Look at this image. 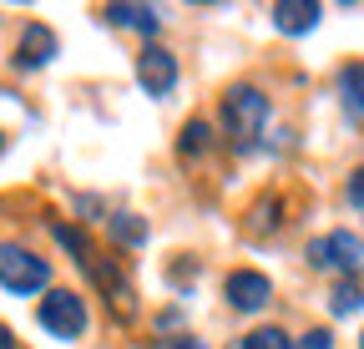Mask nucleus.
<instances>
[{
    "instance_id": "f257e3e1",
    "label": "nucleus",
    "mask_w": 364,
    "mask_h": 349,
    "mask_svg": "<svg viewBox=\"0 0 364 349\" xmlns=\"http://www.w3.org/2000/svg\"><path fill=\"white\" fill-rule=\"evenodd\" d=\"M263 122H268V97L258 92V86L238 81V86L223 92V132L238 147H253V137L263 132Z\"/></svg>"
},
{
    "instance_id": "f03ea898",
    "label": "nucleus",
    "mask_w": 364,
    "mask_h": 349,
    "mask_svg": "<svg viewBox=\"0 0 364 349\" xmlns=\"http://www.w3.org/2000/svg\"><path fill=\"white\" fill-rule=\"evenodd\" d=\"M46 284H51V264H46V258H36V253L21 248V243H0V289L31 299V294H41Z\"/></svg>"
},
{
    "instance_id": "7ed1b4c3",
    "label": "nucleus",
    "mask_w": 364,
    "mask_h": 349,
    "mask_svg": "<svg viewBox=\"0 0 364 349\" xmlns=\"http://www.w3.org/2000/svg\"><path fill=\"white\" fill-rule=\"evenodd\" d=\"M41 329L56 339H81L86 334V304L71 289H46L41 299Z\"/></svg>"
},
{
    "instance_id": "20e7f679",
    "label": "nucleus",
    "mask_w": 364,
    "mask_h": 349,
    "mask_svg": "<svg viewBox=\"0 0 364 349\" xmlns=\"http://www.w3.org/2000/svg\"><path fill=\"white\" fill-rule=\"evenodd\" d=\"M309 264L314 269H344V274H364V238L359 233H329L309 243Z\"/></svg>"
},
{
    "instance_id": "39448f33",
    "label": "nucleus",
    "mask_w": 364,
    "mask_h": 349,
    "mask_svg": "<svg viewBox=\"0 0 364 349\" xmlns=\"http://www.w3.org/2000/svg\"><path fill=\"white\" fill-rule=\"evenodd\" d=\"M81 269H86L91 279H97V289H102V294L112 299V314H117L122 324H132V319H136V304H132L136 294H132V284H127V274H122L117 264H102V258H97V253H91V258H86V264H81Z\"/></svg>"
},
{
    "instance_id": "423d86ee",
    "label": "nucleus",
    "mask_w": 364,
    "mask_h": 349,
    "mask_svg": "<svg viewBox=\"0 0 364 349\" xmlns=\"http://www.w3.org/2000/svg\"><path fill=\"white\" fill-rule=\"evenodd\" d=\"M223 299L233 304L238 314H253V309H263V304L273 299V284L263 274H253V269H233L223 279Z\"/></svg>"
},
{
    "instance_id": "0eeeda50",
    "label": "nucleus",
    "mask_w": 364,
    "mask_h": 349,
    "mask_svg": "<svg viewBox=\"0 0 364 349\" xmlns=\"http://www.w3.org/2000/svg\"><path fill=\"white\" fill-rule=\"evenodd\" d=\"M136 81L147 86V97H167L177 86V56L167 46H147L142 56H136Z\"/></svg>"
},
{
    "instance_id": "6e6552de",
    "label": "nucleus",
    "mask_w": 364,
    "mask_h": 349,
    "mask_svg": "<svg viewBox=\"0 0 364 349\" xmlns=\"http://www.w3.org/2000/svg\"><path fill=\"white\" fill-rule=\"evenodd\" d=\"M56 56V31L46 26V21H31L26 31H21V46H16V66L21 71H36V66H46Z\"/></svg>"
},
{
    "instance_id": "1a4fd4ad",
    "label": "nucleus",
    "mask_w": 364,
    "mask_h": 349,
    "mask_svg": "<svg viewBox=\"0 0 364 349\" xmlns=\"http://www.w3.org/2000/svg\"><path fill=\"white\" fill-rule=\"evenodd\" d=\"M273 26H279L284 36H304V31H314L318 26V6L314 0H273Z\"/></svg>"
},
{
    "instance_id": "9d476101",
    "label": "nucleus",
    "mask_w": 364,
    "mask_h": 349,
    "mask_svg": "<svg viewBox=\"0 0 364 349\" xmlns=\"http://www.w3.org/2000/svg\"><path fill=\"white\" fill-rule=\"evenodd\" d=\"M102 16H107L112 26H136L142 36H152V31H157V11H152V6H107Z\"/></svg>"
},
{
    "instance_id": "9b49d317",
    "label": "nucleus",
    "mask_w": 364,
    "mask_h": 349,
    "mask_svg": "<svg viewBox=\"0 0 364 349\" xmlns=\"http://www.w3.org/2000/svg\"><path fill=\"white\" fill-rule=\"evenodd\" d=\"M339 92H344V112L364 117V61H354V66L339 71Z\"/></svg>"
},
{
    "instance_id": "f8f14e48",
    "label": "nucleus",
    "mask_w": 364,
    "mask_h": 349,
    "mask_svg": "<svg viewBox=\"0 0 364 349\" xmlns=\"http://www.w3.org/2000/svg\"><path fill=\"white\" fill-rule=\"evenodd\" d=\"M329 309L344 319V314H359L364 309V284L359 279H344V284H334V294H329Z\"/></svg>"
},
{
    "instance_id": "ddd939ff",
    "label": "nucleus",
    "mask_w": 364,
    "mask_h": 349,
    "mask_svg": "<svg viewBox=\"0 0 364 349\" xmlns=\"http://www.w3.org/2000/svg\"><path fill=\"white\" fill-rule=\"evenodd\" d=\"M107 228H112V238H117V243H127V248L147 243V218H136V213H117Z\"/></svg>"
},
{
    "instance_id": "4468645a",
    "label": "nucleus",
    "mask_w": 364,
    "mask_h": 349,
    "mask_svg": "<svg viewBox=\"0 0 364 349\" xmlns=\"http://www.w3.org/2000/svg\"><path fill=\"white\" fill-rule=\"evenodd\" d=\"M208 142H213L208 122H203V117H193L188 127H182V137H177V157H203V152H208Z\"/></svg>"
},
{
    "instance_id": "2eb2a0df",
    "label": "nucleus",
    "mask_w": 364,
    "mask_h": 349,
    "mask_svg": "<svg viewBox=\"0 0 364 349\" xmlns=\"http://www.w3.org/2000/svg\"><path fill=\"white\" fill-rule=\"evenodd\" d=\"M51 233H56V243H61L66 253H76V264H86V258H91V238H86L76 223H56Z\"/></svg>"
},
{
    "instance_id": "dca6fc26",
    "label": "nucleus",
    "mask_w": 364,
    "mask_h": 349,
    "mask_svg": "<svg viewBox=\"0 0 364 349\" xmlns=\"http://www.w3.org/2000/svg\"><path fill=\"white\" fill-rule=\"evenodd\" d=\"M243 349H294V339L284 334V329H253V334H243Z\"/></svg>"
},
{
    "instance_id": "f3484780",
    "label": "nucleus",
    "mask_w": 364,
    "mask_h": 349,
    "mask_svg": "<svg viewBox=\"0 0 364 349\" xmlns=\"http://www.w3.org/2000/svg\"><path fill=\"white\" fill-rule=\"evenodd\" d=\"M344 198H349V208H359V213H364V167H359V172H349Z\"/></svg>"
},
{
    "instance_id": "a211bd4d",
    "label": "nucleus",
    "mask_w": 364,
    "mask_h": 349,
    "mask_svg": "<svg viewBox=\"0 0 364 349\" xmlns=\"http://www.w3.org/2000/svg\"><path fill=\"white\" fill-rule=\"evenodd\" d=\"M299 349H334V344H329V329H309Z\"/></svg>"
},
{
    "instance_id": "6ab92c4d",
    "label": "nucleus",
    "mask_w": 364,
    "mask_h": 349,
    "mask_svg": "<svg viewBox=\"0 0 364 349\" xmlns=\"http://www.w3.org/2000/svg\"><path fill=\"white\" fill-rule=\"evenodd\" d=\"M172 349H203V339H193V334H182V339H172Z\"/></svg>"
},
{
    "instance_id": "aec40b11",
    "label": "nucleus",
    "mask_w": 364,
    "mask_h": 349,
    "mask_svg": "<svg viewBox=\"0 0 364 349\" xmlns=\"http://www.w3.org/2000/svg\"><path fill=\"white\" fill-rule=\"evenodd\" d=\"M0 349H16V339H11V329L0 324Z\"/></svg>"
},
{
    "instance_id": "412c9836",
    "label": "nucleus",
    "mask_w": 364,
    "mask_h": 349,
    "mask_svg": "<svg viewBox=\"0 0 364 349\" xmlns=\"http://www.w3.org/2000/svg\"><path fill=\"white\" fill-rule=\"evenodd\" d=\"M359 349H364V334H359Z\"/></svg>"
},
{
    "instance_id": "4be33fe9",
    "label": "nucleus",
    "mask_w": 364,
    "mask_h": 349,
    "mask_svg": "<svg viewBox=\"0 0 364 349\" xmlns=\"http://www.w3.org/2000/svg\"><path fill=\"white\" fill-rule=\"evenodd\" d=\"M0 147H6V142H0Z\"/></svg>"
}]
</instances>
